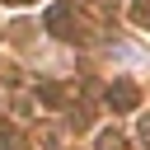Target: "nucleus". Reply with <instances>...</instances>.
I'll return each mask as SVG.
<instances>
[{
	"label": "nucleus",
	"instance_id": "f257e3e1",
	"mask_svg": "<svg viewBox=\"0 0 150 150\" xmlns=\"http://www.w3.org/2000/svg\"><path fill=\"white\" fill-rule=\"evenodd\" d=\"M42 23H47V33H52V38H75V9H70L66 0H56V5H47V14H42Z\"/></svg>",
	"mask_w": 150,
	"mask_h": 150
},
{
	"label": "nucleus",
	"instance_id": "f03ea898",
	"mask_svg": "<svg viewBox=\"0 0 150 150\" xmlns=\"http://www.w3.org/2000/svg\"><path fill=\"white\" fill-rule=\"evenodd\" d=\"M103 98H108V108H112V112H136V103H141V89H136L131 80H112Z\"/></svg>",
	"mask_w": 150,
	"mask_h": 150
},
{
	"label": "nucleus",
	"instance_id": "7ed1b4c3",
	"mask_svg": "<svg viewBox=\"0 0 150 150\" xmlns=\"http://www.w3.org/2000/svg\"><path fill=\"white\" fill-rule=\"evenodd\" d=\"M38 98H42L47 108H66V89H61L56 80H42V84H38Z\"/></svg>",
	"mask_w": 150,
	"mask_h": 150
},
{
	"label": "nucleus",
	"instance_id": "20e7f679",
	"mask_svg": "<svg viewBox=\"0 0 150 150\" xmlns=\"http://www.w3.org/2000/svg\"><path fill=\"white\" fill-rule=\"evenodd\" d=\"M131 19L141 28H150V0H131Z\"/></svg>",
	"mask_w": 150,
	"mask_h": 150
},
{
	"label": "nucleus",
	"instance_id": "39448f33",
	"mask_svg": "<svg viewBox=\"0 0 150 150\" xmlns=\"http://www.w3.org/2000/svg\"><path fill=\"white\" fill-rule=\"evenodd\" d=\"M98 150H122V136H117V131H103V136H98Z\"/></svg>",
	"mask_w": 150,
	"mask_h": 150
},
{
	"label": "nucleus",
	"instance_id": "423d86ee",
	"mask_svg": "<svg viewBox=\"0 0 150 150\" xmlns=\"http://www.w3.org/2000/svg\"><path fill=\"white\" fill-rule=\"evenodd\" d=\"M141 136H145V141H150V112H145V117H141Z\"/></svg>",
	"mask_w": 150,
	"mask_h": 150
},
{
	"label": "nucleus",
	"instance_id": "0eeeda50",
	"mask_svg": "<svg viewBox=\"0 0 150 150\" xmlns=\"http://www.w3.org/2000/svg\"><path fill=\"white\" fill-rule=\"evenodd\" d=\"M9 5H28V0H9Z\"/></svg>",
	"mask_w": 150,
	"mask_h": 150
}]
</instances>
